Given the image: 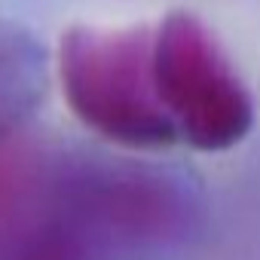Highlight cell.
<instances>
[{"label":"cell","mask_w":260,"mask_h":260,"mask_svg":"<svg viewBox=\"0 0 260 260\" xmlns=\"http://www.w3.org/2000/svg\"><path fill=\"white\" fill-rule=\"evenodd\" d=\"M153 80L181 141L202 153L236 147L254 125V101L233 58L193 13L153 28Z\"/></svg>","instance_id":"2"},{"label":"cell","mask_w":260,"mask_h":260,"mask_svg":"<svg viewBox=\"0 0 260 260\" xmlns=\"http://www.w3.org/2000/svg\"><path fill=\"white\" fill-rule=\"evenodd\" d=\"M4 132H7V119H4V101H0V138H4Z\"/></svg>","instance_id":"3"},{"label":"cell","mask_w":260,"mask_h":260,"mask_svg":"<svg viewBox=\"0 0 260 260\" xmlns=\"http://www.w3.org/2000/svg\"><path fill=\"white\" fill-rule=\"evenodd\" d=\"M58 74L68 107L95 135L132 150H166L181 141L153 80V28H71Z\"/></svg>","instance_id":"1"}]
</instances>
